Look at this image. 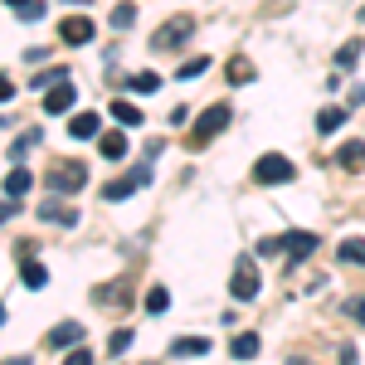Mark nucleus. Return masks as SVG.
<instances>
[{
	"mask_svg": "<svg viewBox=\"0 0 365 365\" xmlns=\"http://www.w3.org/2000/svg\"><path fill=\"white\" fill-rule=\"evenodd\" d=\"M258 253H282L287 263H307L312 253H317V234L307 229H292V234H278V239H263Z\"/></svg>",
	"mask_w": 365,
	"mask_h": 365,
	"instance_id": "nucleus-1",
	"label": "nucleus"
},
{
	"mask_svg": "<svg viewBox=\"0 0 365 365\" xmlns=\"http://www.w3.org/2000/svg\"><path fill=\"white\" fill-rule=\"evenodd\" d=\"M229 122H234V113H229V103H215V108H205V113L195 117V122H190V146H210V141L220 137V132H225Z\"/></svg>",
	"mask_w": 365,
	"mask_h": 365,
	"instance_id": "nucleus-2",
	"label": "nucleus"
},
{
	"mask_svg": "<svg viewBox=\"0 0 365 365\" xmlns=\"http://www.w3.org/2000/svg\"><path fill=\"white\" fill-rule=\"evenodd\" d=\"M44 185H49L54 195H78L88 185V166L83 161H54V166L44 170Z\"/></svg>",
	"mask_w": 365,
	"mask_h": 365,
	"instance_id": "nucleus-3",
	"label": "nucleus"
},
{
	"mask_svg": "<svg viewBox=\"0 0 365 365\" xmlns=\"http://www.w3.org/2000/svg\"><path fill=\"white\" fill-rule=\"evenodd\" d=\"M190 34H195V20H190V15H175V20L161 25V34H151V49H156V54H170V49L190 44Z\"/></svg>",
	"mask_w": 365,
	"mask_h": 365,
	"instance_id": "nucleus-4",
	"label": "nucleus"
},
{
	"mask_svg": "<svg viewBox=\"0 0 365 365\" xmlns=\"http://www.w3.org/2000/svg\"><path fill=\"white\" fill-rule=\"evenodd\" d=\"M141 185H151V161H137L127 175L108 180V185H103V200H127V195H137Z\"/></svg>",
	"mask_w": 365,
	"mask_h": 365,
	"instance_id": "nucleus-5",
	"label": "nucleus"
},
{
	"mask_svg": "<svg viewBox=\"0 0 365 365\" xmlns=\"http://www.w3.org/2000/svg\"><path fill=\"white\" fill-rule=\"evenodd\" d=\"M297 170H292V161L287 156H278V151H268V156H258V166H253V180L258 185H287Z\"/></svg>",
	"mask_w": 365,
	"mask_h": 365,
	"instance_id": "nucleus-6",
	"label": "nucleus"
},
{
	"mask_svg": "<svg viewBox=\"0 0 365 365\" xmlns=\"http://www.w3.org/2000/svg\"><path fill=\"white\" fill-rule=\"evenodd\" d=\"M258 263H253V258H239V263H234V273H229V292H234V297H239V302H253V297H258Z\"/></svg>",
	"mask_w": 365,
	"mask_h": 365,
	"instance_id": "nucleus-7",
	"label": "nucleus"
},
{
	"mask_svg": "<svg viewBox=\"0 0 365 365\" xmlns=\"http://www.w3.org/2000/svg\"><path fill=\"white\" fill-rule=\"evenodd\" d=\"M78 341H83V327H78V322H58L54 331L44 336V346H49V351H78Z\"/></svg>",
	"mask_w": 365,
	"mask_h": 365,
	"instance_id": "nucleus-8",
	"label": "nucleus"
},
{
	"mask_svg": "<svg viewBox=\"0 0 365 365\" xmlns=\"http://www.w3.org/2000/svg\"><path fill=\"white\" fill-rule=\"evenodd\" d=\"M58 39H63V44H88V39H93V20H88V15H68V20L58 25Z\"/></svg>",
	"mask_w": 365,
	"mask_h": 365,
	"instance_id": "nucleus-9",
	"label": "nucleus"
},
{
	"mask_svg": "<svg viewBox=\"0 0 365 365\" xmlns=\"http://www.w3.org/2000/svg\"><path fill=\"white\" fill-rule=\"evenodd\" d=\"M68 108H73V78L44 93V113H49V117H63V113H68Z\"/></svg>",
	"mask_w": 365,
	"mask_h": 365,
	"instance_id": "nucleus-10",
	"label": "nucleus"
},
{
	"mask_svg": "<svg viewBox=\"0 0 365 365\" xmlns=\"http://www.w3.org/2000/svg\"><path fill=\"white\" fill-rule=\"evenodd\" d=\"M68 137H78V141L103 137V122H98V113H78V117H68Z\"/></svg>",
	"mask_w": 365,
	"mask_h": 365,
	"instance_id": "nucleus-11",
	"label": "nucleus"
},
{
	"mask_svg": "<svg viewBox=\"0 0 365 365\" xmlns=\"http://www.w3.org/2000/svg\"><path fill=\"white\" fill-rule=\"evenodd\" d=\"M39 220H49V225H63V229L78 225V215H73L63 200H44V205H39Z\"/></svg>",
	"mask_w": 365,
	"mask_h": 365,
	"instance_id": "nucleus-12",
	"label": "nucleus"
},
{
	"mask_svg": "<svg viewBox=\"0 0 365 365\" xmlns=\"http://www.w3.org/2000/svg\"><path fill=\"white\" fill-rule=\"evenodd\" d=\"M127 146H132L127 132H103V137H98V151H103L108 161H122V156H127Z\"/></svg>",
	"mask_w": 365,
	"mask_h": 365,
	"instance_id": "nucleus-13",
	"label": "nucleus"
},
{
	"mask_svg": "<svg viewBox=\"0 0 365 365\" xmlns=\"http://www.w3.org/2000/svg\"><path fill=\"white\" fill-rule=\"evenodd\" d=\"M29 185H34V180H29V170H25V166H15L10 175H5V200H20V195H29Z\"/></svg>",
	"mask_w": 365,
	"mask_h": 365,
	"instance_id": "nucleus-14",
	"label": "nucleus"
},
{
	"mask_svg": "<svg viewBox=\"0 0 365 365\" xmlns=\"http://www.w3.org/2000/svg\"><path fill=\"white\" fill-rule=\"evenodd\" d=\"M39 141H44V132H39V127L20 132V137H15V146H10V161H25V156L34 151V146H39Z\"/></svg>",
	"mask_w": 365,
	"mask_h": 365,
	"instance_id": "nucleus-15",
	"label": "nucleus"
},
{
	"mask_svg": "<svg viewBox=\"0 0 365 365\" xmlns=\"http://www.w3.org/2000/svg\"><path fill=\"white\" fill-rule=\"evenodd\" d=\"M336 258H341V263H351V268H365V239H341Z\"/></svg>",
	"mask_w": 365,
	"mask_h": 365,
	"instance_id": "nucleus-16",
	"label": "nucleus"
},
{
	"mask_svg": "<svg viewBox=\"0 0 365 365\" xmlns=\"http://www.w3.org/2000/svg\"><path fill=\"white\" fill-rule=\"evenodd\" d=\"M229 351H234V361H253V356H258L263 346H258V336H253V331H244V336L229 341Z\"/></svg>",
	"mask_w": 365,
	"mask_h": 365,
	"instance_id": "nucleus-17",
	"label": "nucleus"
},
{
	"mask_svg": "<svg viewBox=\"0 0 365 365\" xmlns=\"http://www.w3.org/2000/svg\"><path fill=\"white\" fill-rule=\"evenodd\" d=\"M341 166L346 170H365V141H346V146H341Z\"/></svg>",
	"mask_w": 365,
	"mask_h": 365,
	"instance_id": "nucleus-18",
	"label": "nucleus"
},
{
	"mask_svg": "<svg viewBox=\"0 0 365 365\" xmlns=\"http://www.w3.org/2000/svg\"><path fill=\"white\" fill-rule=\"evenodd\" d=\"M346 117H351V108H322L317 113V132H336Z\"/></svg>",
	"mask_w": 365,
	"mask_h": 365,
	"instance_id": "nucleus-19",
	"label": "nucleus"
},
{
	"mask_svg": "<svg viewBox=\"0 0 365 365\" xmlns=\"http://www.w3.org/2000/svg\"><path fill=\"white\" fill-rule=\"evenodd\" d=\"M170 351H175V356H205V351H210V341H205V336H175Z\"/></svg>",
	"mask_w": 365,
	"mask_h": 365,
	"instance_id": "nucleus-20",
	"label": "nucleus"
},
{
	"mask_svg": "<svg viewBox=\"0 0 365 365\" xmlns=\"http://www.w3.org/2000/svg\"><path fill=\"white\" fill-rule=\"evenodd\" d=\"M361 54H365L361 39H346V44L336 49V68H351V63H361Z\"/></svg>",
	"mask_w": 365,
	"mask_h": 365,
	"instance_id": "nucleus-21",
	"label": "nucleus"
},
{
	"mask_svg": "<svg viewBox=\"0 0 365 365\" xmlns=\"http://www.w3.org/2000/svg\"><path fill=\"white\" fill-rule=\"evenodd\" d=\"M58 83H68V68H44V73H34V88H39V93H49V88H58Z\"/></svg>",
	"mask_w": 365,
	"mask_h": 365,
	"instance_id": "nucleus-22",
	"label": "nucleus"
},
{
	"mask_svg": "<svg viewBox=\"0 0 365 365\" xmlns=\"http://www.w3.org/2000/svg\"><path fill=\"white\" fill-rule=\"evenodd\" d=\"M20 278H25V287H34V292H39V287L49 282V273H44V263H34V258H29L25 268H20Z\"/></svg>",
	"mask_w": 365,
	"mask_h": 365,
	"instance_id": "nucleus-23",
	"label": "nucleus"
},
{
	"mask_svg": "<svg viewBox=\"0 0 365 365\" xmlns=\"http://www.w3.org/2000/svg\"><path fill=\"white\" fill-rule=\"evenodd\" d=\"M113 117L122 122V127H141V108H132V103H122V98L113 103Z\"/></svg>",
	"mask_w": 365,
	"mask_h": 365,
	"instance_id": "nucleus-24",
	"label": "nucleus"
},
{
	"mask_svg": "<svg viewBox=\"0 0 365 365\" xmlns=\"http://www.w3.org/2000/svg\"><path fill=\"white\" fill-rule=\"evenodd\" d=\"M141 307H146V312H156V317H161V312L170 307V292H166V287H161V282H156V287L146 292V302H141Z\"/></svg>",
	"mask_w": 365,
	"mask_h": 365,
	"instance_id": "nucleus-25",
	"label": "nucleus"
},
{
	"mask_svg": "<svg viewBox=\"0 0 365 365\" xmlns=\"http://www.w3.org/2000/svg\"><path fill=\"white\" fill-rule=\"evenodd\" d=\"M229 83H253V63L249 58H234V63H229Z\"/></svg>",
	"mask_w": 365,
	"mask_h": 365,
	"instance_id": "nucleus-26",
	"label": "nucleus"
},
{
	"mask_svg": "<svg viewBox=\"0 0 365 365\" xmlns=\"http://www.w3.org/2000/svg\"><path fill=\"white\" fill-rule=\"evenodd\" d=\"M205 68H210V58H205V54H200V58H185V63L175 68V78H200Z\"/></svg>",
	"mask_w": 365,
	"mask_h": 365,
	"instance_id": "nucleus-27",
	"label": "nucleus"
},
{
	"mask_svg": "<svg viewBox=\"0 0 365 365\" xmlns=\"http://www.w3.org/2000/svg\"><path fill=\"white\" fill-rule=\"evenodd\" d=\"M113 25L117 29H132V25H137V5H117V10H113Z\"/></svg>",
	"mask_w": 365,
	"mask_h": 365,
	"instance_id": "nucleus-28",
	"label": "nucleus"
},
{
	"mask_svg": "<svg viewBox=\"0 0 365 365\" xmlns=\"http://www.w3.org/2000/svg\"><path fill=\"white\" fill-rule=\"evenodd\" d=\"M132 331H127V327H122V331H113V341H108V356H122V351H127V346H132Z\"/></svg>",
	"mask_w": 365,
	"mask_h": 365,
	"instance_id": "nucleus-29",
	"label": "nucleus"
},
{
	"mask_svg": "<svg viewBox=\"0 0 365 365\" xmlns=\"http://www.w3.org/2000/svg\"><path fill=\"white\" fill-rule=\"evenodd\" d=\"M161 83V78H156V73H137V78H132V93H151V88Z\"/></svg>",
	"mask_w": 365,
	"mask_h": 365,
	"instance_id": "nucleus-30",
	"label": "nucleus"
},
{
	"mask_svg": "<svg viewBox=\"0 0 365 365\" xmlns=\"http://www.w3.org/2000/svg\"><path fill=\"white\" fill-rule=\"evenodd\" d=\"M63 365H93V356H88L83 346H78V351H68V356H63Z\"/></svg>",
	"mask_w": 365,
	"mask_h": 365,
	"instance_id": "nucleus-31",
	"label": "nucleus"
},
{
	"mask_svg": "<svg viewBox=\"0 0 365 365\" xmlns=\"http://www.w3.org/2000/svg\"><path fill=\"white\" fill-rule=\"evenodd\" d=\"M346 312H351L356 322H365V297H351V302H346Z\"/></svg>",
	"mask_w": 365,
	"mask_h": 365,
	"instance_id": "nucleus-32",
	"label": "nucleus"
},
{
	"mask_svg": "<svg viewBox=\"0 0 365 365\" xmlns=\"http://www.w3.org/2000/svg\"><path fill=\"white\" fill-rule=\"evenodd\" d=\"M20 15H25V20H39V15H44V0H29V5L20 10Z\"/></svg>",
	"mask_w": 365,
	"mask_h": 365,
	"instance_id": "nucleus-33",
	"label": "nucleus"
},
{
	"mask_svg": "<svg viewBox=\"0 0 365 365\" xmlns=\"http://www.w3.org/2000/svg\"><path fill=\"white\" fill-rule=\"evenodd\" d=\"M15 205H20V200H0V225H5V220H15Z\"/></svg>",
	"mask_w": 365,
	"mask_h": 365,
	"instance_id": "nucleus-34",
	"label": "nucleus"
},
{
	"mask_svg": "<svg viewBox=\"0 0 365 365\" xmlns=\"http://www.w3.org/2000/svg\"><path fill=\"white\" fill-rule=\"evenodd\" d=\"M10 98H15V83H10V78L0 73V103H10Z\"/></svg>",
	"mask_w": 365,
	"mask_h": 365,
	"instance_id": "nucleus-35",
	"label": "nucleus"
},
{
	"mask_svg": "<svg viewBox=\"0 0 365 365\" xmlns=\"http://www.w3.org/2000/svg\"><path fill=\"white\" fill-rule=\"evenodd\" d=\"M341 365H361L356 361V346H341Z\"/></svg>",
	"mask_w": 365,
	"mask_h": 365,
	"instance_id": "nucleus-36",
	"label": "nucleus"
},
{
	"mask_svg": "<svg viewBox=\"0 0 365 365\" xmlns=\"http://www.w3.org/2000/svg\"><path fill=\"white\" fill-rule=\"evenodd\" d=\"M5 5H15V10H25V5H29V0H5Z\"/></svg>",
	"mask_w": 365,
	"mask_h": 365,
	"instance_id": "nucleus-37",
	"label": "nucleus"
},
{
	"mask_svg": "<svg viewBox=\"0 0 365 365\" xmlns=\"http://www.w3.org/2000/svg\"><path fill=\"white\" fill-rule=\"evenodd\" d=\"M68 5H73V10H78V5H88V0H68Z\"/></svg>",
	"mask_w": 365,
	"mask_h": 365,
	"instance_id": "nucleus-38",
	"label": "nucleus"
},
{
	"mask_svg": "<svg viewBox=\"0 0 365 365\" xmlns=\"http://www.w3.org/2000/svg\"><path fill=\"white\" fill-rule=\"evenodd\" d=\"M0 322H5V307H0Z\"/></svg>",
	"mask_w": 365,
	"mask_h": 365,
	"instance_id": "nucleus-39",
	"label": "nucleus"
},
{
	"mask_svg": "<svg viewBox=\"0 0 365 365\" xmlns=\"http://www.w3.org/2000/svg\"><path fill=\"white\" fill-rule=\"evenodd\" d=\"M146 365H156V361H146Z\"/></svg>",
	"mask_w": 365,
	"mask_h": 365,
	"instance_id": "nucleus-40",
	"label": "nucleus"
}]
</instances>
